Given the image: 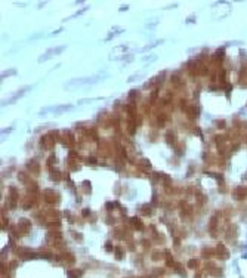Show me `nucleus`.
<instances>
[{"label":"nucleus","instance_id":"obj_5","mask_svg":"<svg viewBox=\"0 0 247 278\" xmlns=\"http://www.w3.org/2000/svg\"><path fill=\"white\" fill-rule=\"evenodd\" d=\"M13 73H15L13 70H10V71H6V73H3V74H2V79H4V77H6V76H9V74H13Z\"/></svg>","mask_w":247,"mask_h":278},{"label":"nucleus","instance_id":"obj_2","mask_svg":"<svg viewBox=\"0 0 247 278\" xmlns=\"http://www.w3.org/2000/svg\"><path fill=\"white\" fill-rule=\"evenodd\" d=\"M64 49H65V46H59V47H55V49H49V51H46L45 55H42V56L39 58V61H40V62H43V61L49 59L50 56H53V55H56L58 52H62Z\"/></svg>","mask_w":247,"mask_h":278},{"label":"nucleus","instance_id":"obj_3","mask_svg":"<svg viewBox=\"0 0 247 278\" xmlns=\"http://www.w3.org/2000/svg\"><path fill=\"white\" fill-rule=\"evenodd\" d=\"M126 52H127V47H126V46H117V47L113 49V52H111V55H109V58H111V59L121 58Z\"/></svg>","mask_w":247,"mask_h":278},{"label":"nucleus","instance_id":"obj_4","mask_svg":"<svg viewBox=\"0 0 247 278\" xmlns=\"http://www.w3.org/2000/svg\"><path fill=\"white\" fill-rule=\"evenodd\" d=\"M27 90H30V86H28V87H22V89H21V90H19V92H16V93H15V95L12 96V98H9V99H6V101H4V102H3V105H8V104H12V102H15V101H16V99H19V98H21V96H22V95H24V93H25Z\"/></svg>","mask_w":247,"mask_h":278},{"label":"nucleus","instance_id":"obj_1","mask_svg":"<svg viewBox=\"0 0 247 278\" xmlns=\"http://www.w3.org/2000/svg\"><path fill=\"white\" fill-rule=\"evenodd\" d=\"M102 79V77H81V79H73L70 80L67 84H65V87H79V86H83V84H93V83L99 81Z\"/></svg>","mask_w":247,"mask_h":278}]
</instances>
